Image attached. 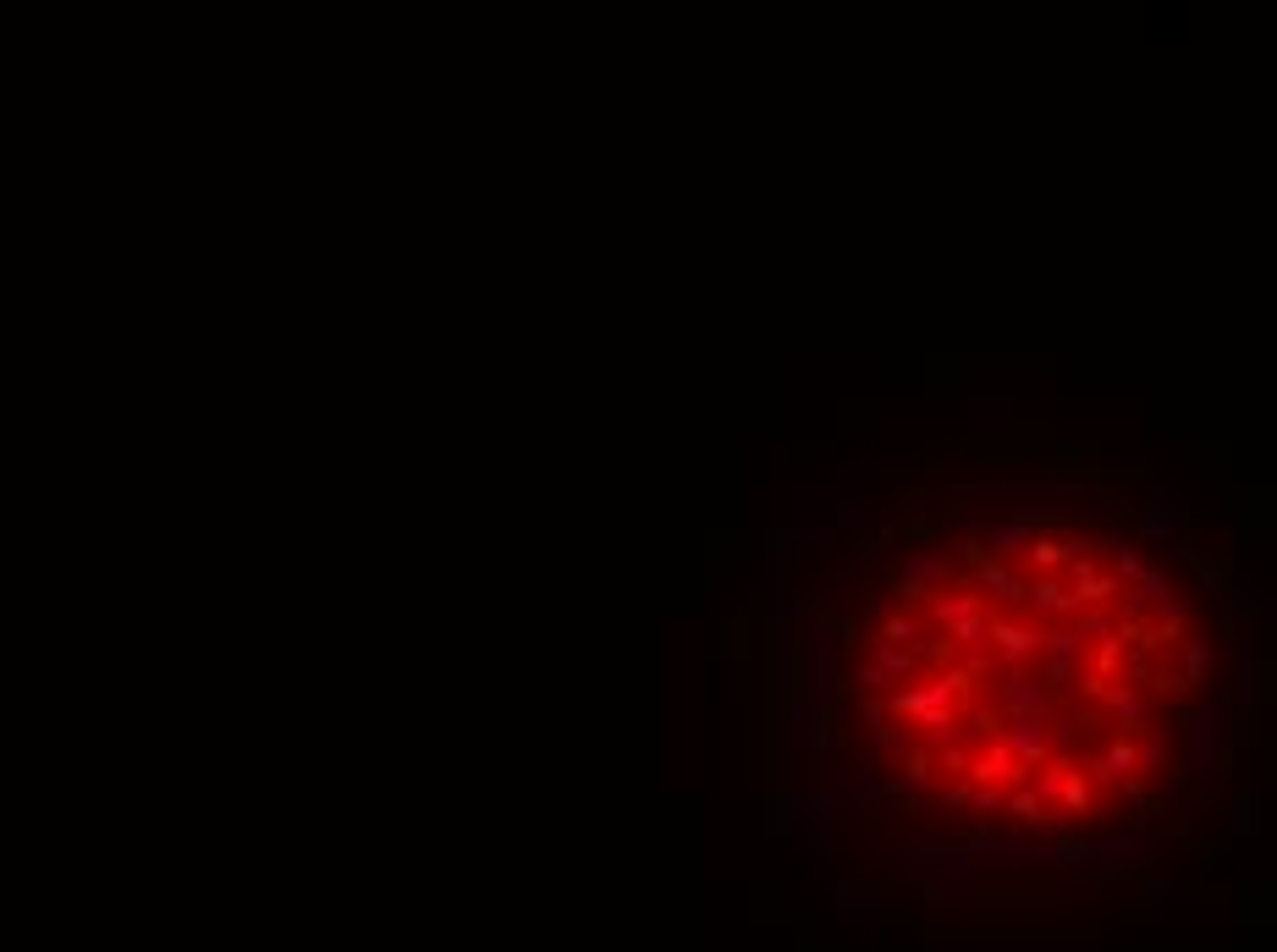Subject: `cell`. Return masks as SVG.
Masks as SVG:
<instances>
[{"mask_svg": "<svg viewBox=\"0 0 1277 952\" xmlns=\"http://www.w3.org/2000/svg\"><path fill=\"white\" fill-rule=\"evenodd\" d=\"M942 799H947V804H970V787H964V782H958V787H942Z\"/></svg>", "mask_w": 1277, "mask_h": 952, "instance_id": "7bdbcfd3", "label": "cell"}, {"mask_svg": "<svg viewBox=\"0 0 1277 952\" xmlns=\"http://www.w3.org/2000/svg\"><path fill=\"white\" fill-rule=\"evenodd\" d=\"M837 898H843V908H853V914H870L881 892H876L870 881H843V886H837Z\"/></svg>", "mask_w": 1277, "mask_h": 952, "instance_id": "8d00e7d4", "label": "cell"}, {"mask_svg": "<svg viewBox=\"0 0 1277 952\" xmlns=\"http://www.w3.org/2000/svg\"><path fill=\"white\" fill-rule=\"evenodd\" d=\"M1024 556L1036 561V573H1052L1057 561H1069V556H1073V545H1057V540H1046V534H1036V540H1030V551H1024Z\"/></svg>", "mask_w": 1277, "mask_h": 952, "instance_id": "836d02e7", "label": "cell"}, {"mask_svg": "<svg viewBox=\"0 0 1277 952\" xmlns=\"http://www.w3.org/2000/svg\"><path fill=\"white\" fill-rule=\"evenodd\" d=\"M1007 809H1013V820L1019 826H1040V820H1052V809L1030 793V787H1013V799H1007Z\"/></svg>", "mask_w": 1277, "mask_h": 952, "instance_id": "d6a6232c", "label": "cell"}, {"mask_svg": "<svg viewBox=\"0 0 1277 952\" xmlns=\"http://www.w3.org/2000/svg\"><path fill=\"white\" fill-rule=\"evenodd\" d=\"M1024 584H1030V579H1024V573H1013L1007 561H980V567H974V589L997 600V612H1003V617L1024 612Z\"/></svg>", "mask_w": 1277, "mask_h": 952, "instance_id": "30bf717a", "label": "cell"}, {"mask_svg": "<svg viewBox=\"0 0 1277 952\" xmlns=\"http://www.w3.org/2000/svg\"><path fill=\"white\" fill-rule=\"evenodd\" d=\"M787 748L799 754V760H815L820 748H826V711H820L810 694H787Z\"/></svg>", "mask_w": 1277, "mask_h": 952, "instance_id": "52a82bcc", "label": "cell"}, {"mask_svg": "<svg viewBox=\"0 0 1277 952\" xmlns=\"http://www.w3.org/2000/svg\"><path fill=\"white\" fill-rule=\"evenodd\" d=\"M1046 732H1052V748H1057V754H1069V748L1079 744V711H1073V705H1063L1057 715H1046Z\"/></svg>", "mask_w": 1277, "mask_h": 952, "instance_id": "1f68e13d", "label": "cell"}, {"mask_svg": "<svg viewBox=\"0 0 1277 952\" xmlns=\"http://www.w3.org/2000/svg\"><path fill=\"white\" fill-rule=\"evenodd\" d=\"M997 705L1007 715H1046L1052 705V688L1040 682L1036 666H1003V678H997Z\"/></svg>", "mask_w": 1277, "mask_h": 952, "instance_id": "8992f818", "label": "cell"}, {"mask_svg": "<svg viewBox=\"0 0 1277 952\" xmlns=\"http://www.w3.org/2000/svg\"><path fill=\"white\" fill-rule=\"evenodd\" d=\"M997 744L1019 760L1024 771H1036L1052 760V732H1046V715H1007V727H997Z\"/></svg>", "mask_w": 1277, "mask_h": 952, "instance_id": "5b68a950", "label": "cell"}, {"mask_svg": "<svg viewBox=\"0 0 1277 952\" xmlns=\"http://www.w3.org/2000/svg\"><path fill=\"white\" fill-rule=\"evenodd\" d=\"M1112 579H1118V589H1124V584H1140V573L1145 567H1151V561L1140 556V551H1134V545H1124V551H1112Z\"/></svg>", "mask_w": 1277, "mask_h": 952, "instance_id": "e575fe53", "label": "cell"}, {"mask_svg": "<svg viewBox=\"0 0 1277 952\" xmlns=\"http://www.w3.org/2000/svg\"><path fill=\"white\" fill-rule=\"evenodd\" d=\"M1063 777H1069V760H1046V766H1040V782H1024V787H1030L1046 809H1057V799H1063Z\"/></svg>", "mask_w": 1277, "mask_h": 952, "instance_id": "f546056e", "label": "cell"}, {"mask_svg": "<svg viewBox=\"0 0 1277 952\" xmlns=\"http://www.w3.org/2000/svg\"><path fill=\"white\" fill-rule=\"evenodd\" d=\"M1024 612H1036V617H1057V622H1069L1073 617V595L1063 589V584L1052 579V573H1036V579L1024 584Z\"/></svg>", "mask_w": 1277, "mask_h": 952, "instance_id": "d6986e66", "label": "cell"}, {"mask_svg": "<svg viewBox=\"0 0 1277 952\" xmlns=\"http://www.w3.org/2000/svg\"><path fill=\"white\" fill-rule=\"evenodd\" d=\"M1233 832H1256V799H1250V793L1233 799Z\"/></svg>", "mask_w": 1277, "mask_h": 952, "instance_id": "b9f144b4", "label": "cell"}, {"mask_svg": "<svg viewBox=\"0 0 1277 952\" xmlns=\"http://www.w3.org/2000/svg\"><path fill=\"white\" fill-rule=\"evenodd\" d=\"M1145 501H1151V507L1140 512V534L1145 540H1178V534H1190V507H1184V495L1178 491L1151 485Z\"/></svg>", "mask_w": 1277, "mask_h": 952, "instance_id": "ba28073f", "label": "cell"}, {"mask_svg": "<svg viewBox=\"0 0 1277 952\" xmlns=\"http://www.w3.org/2000/svg\"><path fill=\"white\" fill-rule=\"evenodd\" d=\"M832 617L815 612V628H810V699L820 711H832Z\"/></svg>", "mask_w": 1277, "mask_h": 952, "instance_id": "8fae6325", "label": "cell"}, {"mask_svg": "<svg viewBox=\"0 0 1277 952\" xmlns=\"http://www.w3.org/2000/svg\"><path fill=\"white\" fill-rule=\"evenodd\" d=\"M931 777H937V766H931V754H909V771H903L898 782H892V799L909 809V804H920L925 793H931Z\"/></svg>", "mask_w": 1277, "mask_h": 952, "instance_id": "603a6c76", "label": "cell"}, {"mask_svg": "<svg viewBox=\"0 0 1277 952\" xmlns=\"http://www.w3.org/2000/svg\"><path fill=\"white\" fill-rule=\"evenodd\" d=\"M970 804L980 815H997V809H1003V787H970Z\"/></svg>", "mask_w": 1277, "mask_h": 952, "instance_id": "60d3db41", "label": "cell"}, {"mask_svg": "<svg viewBox=\"0 0 1277 952\" xmlns=\"http://www.w3.org/2000/svg\"><path fill=\"white\" fill-rule=\"evenodd\" d=\"M1057 804H1063V809H1073V815H1085V809H1090V782L1073 766H1069V777H1063V799H1057Z\"/></svg>", "mask_w": 1277, "mask_h": 952, "instance_id": "74e56055", "label": "cell"}, {"mask_svg": "<svg viewBox=\"0 0 1277 952\" xmlns=\"http://www.w3.org/2000/svg\"><path fill=\"white\" fill-rule=\"evenodd\" d=\"M1101 699H1107V715L1118 721V738H1140L1151 727V705H1145V694L1134 682H1112Z\"/></svg>", "mask_w": 1277, "mask_h": 952, "instance_id": "4fadbf2b", "label": "cell"}, {"mask_svg": "<svg viewBox=\"0 0 1277 952\" xmlns=\"http://www.w3.org/2000/svg\"><path fill=\"white\" fill-rule=\"evenodd\" d=\"M1266 612V600L1250 589V584H1228V595H1223V622H1228V633H1244V622H1256V617Z\"/></svg>", "mask_w": 1277, "mask_h": 952, "instance_id": "7402d4cb", "label": "cell"}, {"mask_svg": "<svg viewBox=\"0 0 1277 952\" xmlns=\"http://www.w3.org/2000/svg\"><path fill=\"white\" fill-rule=\"evenodd\" d=\"M1040 518L1036 512H1019V518H974L970 524V545L974 551H991V561H1013L1030 551V540L1040 534Z\"/></svg>", "mask_w": 1277, "mask_h": 952, "instance_id": "3957f363", "label": "cell"}, {"mask_svg": "<svg viewBox=\"0 0 1277 952\" xmlns=\"http://www.w3.org/2000/svg\"><path fill=\"white\" fill-rule=\"evenodd\" d=\"M1007 402L997 397V402H974V441H1003L1007 435Z\"/></svg>", "mask_w": 1277, "mask_h": 952, "instance_id": "4316f807", "label": "cell"}, {"mask_svg": "<svg viewBox=\"0 0 1277 952\" xmlns=\"http://www.w3.org/2000/svg\"><path fill=\"white\" fill-rule=\"evenodd\" d=\"M1090 777L1101 787H1134V738H1107L1101 754H1096V766Z\"/></svg>", "mask_w": 1277, "mask_h": 952, "instance_id": "2e32d148", "label": "cell"}, {"mask_svg": "<svg viewBox=\"0 0 1277 952\" xmlns=\"http://www.w3.org/2000/svg\"><path fill=\"white\" fill-rule=\"evenodd\" d=\"M986 650L1003 666H1036L1040 661V628L1036 622H1024V617L991 612L986 617Z\"/></svg>", "mask_w": 1277, "mask_h": 952, "instance_id": "277c9868", "label": "cell"}, {"mask_svg": "<svg viewBox=\"0 0 1277 952\" xmlns=\"http://www.w3.org/2000/svg\"><path fill=\"white\" fill-rule=\"evenodd\" d=\"M787 545H793V551L804 545V556H832V528H826V524H810V518H799V524L787 528Z\"/></svg>", "mask_w": 1277, "mask_h": 952, "instance_id": "484cf974", "label": "cell"}, {"mask_svg": "<svg viewBox=\"0 0 1277 952\" xmlns=\"http://www.w3.org/2000/svg\"><path fill=\"white\" fill-rule=\"evenodd\" d=\"M876 639H886V645H898V639H903V650H920L925 645V628H920V617L898 612V617H886L881 628H876Z\"/></svg>", "mask_w": 1277, "mask_h": 952, "instance_id": "f1b7e54d", "label": "cell"}, {"mask_svg": "<svg viewBox=\"0 0 1277 952\" xmlns=\"http://www.w3.org/2000/svg\"><path fill=\"white\" fill-rule=\"evenodd\" d=\"M1173 655H1178V666H1184V672H1178V682H1184L1190 694L1211 678V666H1217V645H1211L1206 633H1184V639L1173 645Z\"/></svg>", "mask_w": 1277, "mask_h": 952, "instance_id": "e0dca14e", "label": "cell"}, {"mask_svg": "<svg viewBox=\"0 0 1277 952\" xmlns=\"http://www.w3.org/2000/svg\"><path fill=\"white\" fill-rule=\"evenodd\" d=\"M1073 617H1079V622H1073V633H1079L1085 645H1101V639L1112 633V617L1107 612H1073Z\"/></svg>", "mask_w": 1277, "mask_h": 952, "instance_id": "f35d334b", "label": "cell"}, {"mask_svg": "<svg viewBox=\"0 0 1277 952\" xmlns=\"http://www.w3.org/2000/svg\"><path fill=\"white\" fill-rule=\"evenodd\" d=\"M1090 859H1101L1112 870H1134L1145 859V842L1140 837H1101V842H1090Z\"/></svg>", "mask_w": 1277, "mask_h": 952, "instance_id": "cb8c5ba5", "label": "cell"}, {"mask_svg": "<svg viewBox=\"0 0 1277 952\" xmlns=\"http://www.w3.org/2000/svg\"><path fill=\"white\" fill-rule=\"evenodd\" d=\"M964 777H970L974 787H997V782H1013V787H1024V777L1030 771L1007 754L997 738H991V748H980V754H970V766H964Z\"/></svg>", "mask_w": 1277, "mask_h": 952, "instance_id": "7c38bea8", "label": "cell"}, {"mask_svg": "<svg viewBox=\"0 0 1277 952\" xmlns=\"http://www.w3.org/2000/svg\"><path fill=\"white\" fill-rule=\"evenodd\" d=\"M865 661H870V666H881V672H886L892 682H898V688H903L909 678H914V672H920V655H914V650L886 645V639H876V633L865 639Z\"/></svg>", "mask_w": 1277, "mask_h": 952, "instance_id": "ffe728a7", "label": "cell"}, {"mask_svg": "<svg viewBox=\"0 0 1277 952\" xmlns=\"http://www.w3.org/2000/svg\"><path fill=\"white\" fill-rule=\"evenodd\" d=\"M886 567L898 579V595L909 606H920L937 589H947V579L958 573V556L942 551V545H886Z\"/></svg>", "mask_w": 1277, "mask_h": 952, "instance_id": "6da1fadb", "label": "cell"}, {"mask_svg": "<svg viewBox=\"0 0 1277 952\" xmlns=\"http://www.w3.org/2000/svg\"><path fill=\"white\" fill-rule=\"evenodd\" d=\"M870 485L876 479L870 474H843L832 485V507H826V528H848V534H881L886 528V518H881V507H876V495H870Z\"/></svg>", "mask_w": 1277, "mask_h": 952, "instance_id": "7a4b0ae2", "label": "cell"}, {"mask_svg": "<svg viewBox=\"0 0 1277 952\" xmlns=\"http://www.w3.org/2000/svg\"><path fill=\"white\" fill-rule=\"evenodd\" d=\"M1184 744H1190V766H1195V782L1200 787H1211V777H1217V711L1211 705H1195V711H1184Z\"/></svg>", "mask_w": 1277, "mask_h": 952, "instance_id": "9c48e42d", "label": "cell"}, {"mask_svg": "<svg viewBox=\"0 0 1277 952\" xmlns=\"http://www.w3.org/2000/svg\"><path fill=\"white\" fill-rule=\"evenodd\" d=\"M793 545H787V528L771 534V617L787 622V606H793Z\"/></svg>", "mask_w": 1277, "mask_h": 952, "instance_id": "9a60e30c", "label": "cell"}, {"mask_svg": "<svg viewBox=\"0 0 1277 952\" xmlns=\"http://www.w3.org/2000/svg\"><path fill=\"white\" fill-rule=\"evenodd\" d=\"M1134 771H1145V777L1167 771V738H1162L1157 727H1145V732H1140V744H1134Z\"/></svg>", "mask_w": 1277, "mask_h": 952, "instance_id": "83f0119b", "label": "cell"}, {"mask_svg": "<svg viewBox=\"0 0 1277 952\" xmlns=\"http://www.w3.org/2000/svg\"><path fill=\"white\" fill-rule=\"evenodd\" d=\"M1052 859H1090V837H1057Z\"/></svg>", "mask_w": 1277, "mask_h": 952, "instance_id": "ab89813d", "label": "cell"}, {"mask_svg": "<svg viewBox=\"0 0 1277 952\" xmlns=\"http://www.w3.org/2000/svg\"><path fill=\"white\" fill-rule=\"evenodd\" d=\"M870 754L876 760H909L914 754V732L903 727L898 715H886L881 705H870Z\"/></svg>", "mask_w": 1277, "mask_h": 952, "instance_id": "5bb4252c", "label": "cell"}, {"mask_svg": "<svg viewBox=\"0 0 1277 952\" xmlns=\"http://www.w3.org/2000/svg\"><path fill=\"white\" fill-rule=\"evenodd\" d=\"M925 606H931V622H937V628H947V622H958V617L986 612V600L974 595V589H964V584H958V589H937Z\"/></svg>", "mask_w": 1277, "mask_h": 952, "instance_id": "44dd1931", "label": "cell"}, {"mask_svg": "<svg viewBox=\"0 0 1277 952\" xmlns=\"http://www.w3.org/2000/svg\"><path fill=\"white\" fill-rule=\"evenodd\" d=\"M1036 672H1040V682H1046V688H1052V699H1057V694H1069L1073 682L1085 678V661H1040Z\"/></svg>", "mask_w": 1277, "mask_h": 952, "instance_id": "4dcf8cb0", "label": "cell"}, {"mask_svg": "<svg viewBox=\"0 0 1277 952\" xmlns=\"http://www.w3.org/2000/svg\"><path fill=\"white\" fill-rule=\"evenodd\" d=\"M1256 694H1261V672H1256L1250 661H1239V682H1233V694H1228V699H1233V711H1239V715H1250V705H1256Z\"/></svg>", "mask_w": 1277, "mask_h": 952, "instance_id": "d590c367", "label": "cell"}, {"mask_svg": "<svg viewBox=\"0 0 1277 952\" xmlns=\"http://www.w3.org/2000/svg\"><path fill=\"white\" fill-rule=\"evenodd\" d=\"M848 682H853V688H859V694L870 699V705H876L881 694H898V682L886 678L881 666H870L865 655H859V650H853V672H848Z\"/></svg>", "mask_w": 1277, "mask_h": 952, "instance_id": "d4e9b609", "label": "cell"}, {"mask_svg": "<svg viewBox=\"0 0 1277 952\" xmlns=\"http://www.w3.org/2000/svg\"><path fill=\"white\" fill-rule=\"evenodd\" d=\"M903 875H914V881H970L974 865L970 853H914V859H903Z\"/></svg>", "mask_w": 1277, "mask_h": 952, "instance_id": "ac0fdd59", "label": "cell"}]
</instances>
